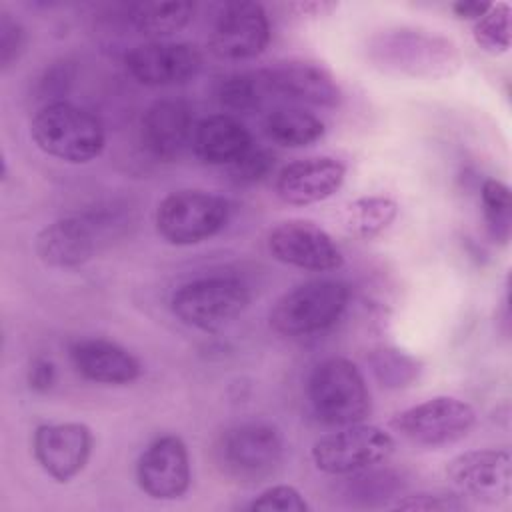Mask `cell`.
Returning <instances> with one entry per match:
<instances>
[{"mask_svg": "<svg viewBox=\"0 0 512 512\" xmlns=\"http://www.w3.org/2000/svg\"><path fill=\"white\" fill-rule=\"evenodd\" d=\"M126 68L144 86H172L190 80L202 66V56L194 44L150 40L134 46L126 54Z\"/></svg>", "mask_w": 512, "mask_h": 512, "instance_id": "cell-15", "label": "cell"}, {"mask_svg": "<svg viewBox=\"0 0 512 512\" xmlns=\"http://www.w3.org/2000/svg\"><path fill=\"white\" fill-rule=\"evenodd\" d=\"M248 510L264 512H308L310 506L302 492L290 484H274L262 490L250 504Z\"/></svg>", "mask_w": 512, "mask_h": 512, "instance_id": "cell-29", "label": "cell"}, {"mask_svg": "<svg viewBox=\"0 0 512 512\" xmlns=\"http://www.w3.org/2000/svg\"><path fill=\"white\" fill-rule=\"evenodd\" d=\"M194 114L184 100H156L142 116V142L160 160L176 158L192 142Z\"/></svg>", "mask_w": 512, "mask_h": 512, "instance_id": "cell-19", "label": "cell"}, {"mask_svg": "<svg viewBox=\"0 0 512 512\" xmlns=\"http://www.w3.org/2000/svg\"><path fill=\"white\" fill-rule=\"evenodd\" d=\"M218 102L234 112H250L258 108L266 96H270L268 86L260 70L238 72L222 78L218 84Z\"/></svg>", "mask_w": 512, "mask_h": 512, "instance_id": "cell-25", "label": "cell"}, {"mask_svg": "<svg viewBox=\"0 0 512 512\" xmlns=\"http://www.w3.org/2000/svg\"><path fill=\"white\" fill-rule=\"evenodd\" d=\"M230 218L224 196L206 190H176L164 196L154 214L156 232L172 246H192L216 236Z\"/></svg>", "mask_w": 512, "mask_h": 512, "instance_id": "cell-7", "label": "cell"}, {"mask_svg": "<svg viewBox=\"0 0 512 512\" xmlns=\"http://www.w3.org/2000/svg\"><path fill=\"white\" fill-rule=\"evenodd\" d=\"M190 144L200 162L210 166H230L252 146V136L234 116L212 114L194 126Z\"/></svg>", "mask_w": 512, "mask_h": 512, "instance_id": "cell-21", "label": "cell"}, {"mask_svg": "<svg viewBox=\"0 0 512 512\" xmlns=\"http://www.w3.org/2000/svg\"><path fill=\"white\" fill-rule=\"evenodd\" d=\"M28 386L34 390V392H48L54 384H56V366L52 360L48 358H34L30 368H28Z\"/></svg>", "mask_w": 512, "mask_h": 512, "instance_id": "cell-33", "label": "cell"}, {"mask_svg": "<svg viewBox=\"0 0 512 512\" xmlns=\"http://www.w3.org/2000/svg\"><path fill=\"white\" fill-rule=\"evenodd\" d=\"M268 250L274 260L310 272L338 270L344 264V256L332 236L302 218L276 224L268 234Z\"/></svg>", "mask_w": 512, "mask_h": 512, "instance_id": "cell-11", "label": "cell"}, {"mask_svg": "<svg viewBox=\"0 0 512 512\" xmlns=\"http://www.w3.org/2000/svg\"><path fill=\"white\" fill-rule=\"evenodd\" d=\"M290 10L296 12V16H328L332 10L338 8L336 2H326V0H310V2H292L288 6Z\"/></svg>", "mask_w": 512, "mask_h": 512, "instance_id": "cell-35", "label": "cell"}, {"mask_svg": "<svg viewBox=\"0 0 512 512\" xmlns=\"http://www.w3.org/2000/svg\"><path fill=\"white\" fill-rule=\"evenodd\" d=\"M394 438L372 424H350L338 432L320 436L310 450L314 466L330 476H346L370 470L390 458Z\"/></svg>", "mask_w": 512, "mask_h": 512, "instance_id": "cell-8", "label": "cell"}, {"mask_svg": "<svg viewBox=\"0 0 512 512\" xmlns=\"http://www.w3.org/2000/svg\"><path fill=\"white\" fill-rule=\"evenodd\" d=\"M270 20L258 2H232L218 14L210 32V50L222 60H250L266 50Z\"/></svg>", "mask_w": 512, "mask_h": 512, "instance_id": "cell-14", "label": "cell"}, {"mask_svg": "<svg viewBox=\"0 0 512 512\" xmlns=\"http://www.w3.org/2000/svg\"><path fill=\"white\" fill-rule=\"evenodd\" d=\"M284 458L280 432L266 422H242L224 430L214 444L222 476L238 484H260L276 474Z\"/></svg>", "mask_w": 512, "mask_h": 512, "instance_id": "cell-3", "label": "cell"}, {"mask_svg": "<svg viewBox=\"0 0 512 512\" xmlns=\"http://www.w3.org/2000/svg\"><path fill=\"white\" fill-rule=\"evenodd\" d=\"M24 42H26V34L24 28L10 18V14H2L0 18V64L2 70H8L18 56L24 50Z\"/></svg>", "mask_w": 512, "mask_h": 512, "instance_id": "cell-32", "label": "cell"}, {"mask_svg": "<svg viewBox=\"0 0 512 512\" xmlns=\"http://www.w3.org/2000/svg\"><path fill=\"white\" fill-rule=\"evenodd\" d=\"M470 504L464 494L454 492H420L412 496H404L396 502V510H426V512H460Z\"/></svg>", "mask_w": 512, "mask_h": 512, "instance_id": "cell-31", "label": "cell"}, {"mask_svg": "<svg viewBox=\"0 0 512 512\" xmlns=\"http://www.w3.org/2000/svg\"><path fill=\"white\" fill-rule=\"evenodd\" d=\"M72 366L80 376L96 384L122 386L140 378L138 358L124 346L106 338H82L70 346Z\"/></svg>", "mask_w": 512, "mask_h": 512, "instance_id": "cell-18", "label": "cell"}, {"mask_svg": "<svg viewBox=\"0 0 512 512\" xmlns=\"http://www.w3.org/2000/svg\"><path fill=\"white\" fill-rule=\"evenodd\" d=\"M308 400L316 418L328 426L364 422L372 410L364 374L342 356H330L316 364L308 378Z\"/></svg>", "mask_w": 512, "mask_h": 512, "instance_id": "cell-4", "label": "cell"}, {"mask_svg": "<svg viewBox=\"0 0 512 512\" xmlns=\"http://www.w3.org/2000/svg\"><path fill=\"white\" fill-rule=\"evenodd\" d=\"M192 468L184 440L176 434L154 438L136 462V482L154 500H176L190 488Z\"/></svg>", "mask_w": 512, "mask_h": 512, "instance_id": "cell-12", "label": "cell"}, {"mask_svg": "<svg viewBox=\"0 0 512 512\" xmlns=\"http://www.w3.org/2000/svg\"><path fill=\"white\" fill-rule=\"evenodd\" d=\"M482 212L486 228L498 244H508L512 232V198L510 188L498 178H488L482 184Z\"/></svg>", "mask_w": 512, "mask_h": 512, "instance_id": "cell-26", "label": "cell"}, {"mask_svg": "<svg viewBox=\"0 0 512 512\" xmlns=\"http://www.w3.org/2000/svg\"><path fill=\"white\" fill-rule=\"evenodd\" d=\"M370 366L378 382L388 388H406L418 380L420 374V362L396 348L374 350L370 356Z\"/></svg>", "mask_w": 512, "mask_h": 512, "instance_id": "cell-27", "label": "cell"}, {"mask_svg": "<svg viewBox=\"0 0 512 512\" xmlns=\"http://www.w3.org/2000/svg\"><path fill=\"white\" fill-rule=\"evenodd\" d=\"M346 178V166L332 156H310L286 164L276 176V194L284 204L308 206L334 196Z\"/></svg>", "mask_w": 512, "mask_h": 512, "instance_id": "cell-17", "label": "cell"}, {"mask_svg": "<svg viewBox=\"0 0 512 512\" xmlns=\"http://www.w3.org/2000/svg\"><path fill=\"white\" fill-rule=\"evenodd\" d=\"M30 136L44 154L70 164H86L106 146L100 118L66 100L42 104L30 120Z\"/></svg>", "mask_w": 512, "mask_h": 512, "instance_id": "cell-2", "label": "cell"}, {"mask_svg": "<svg viewBox=\"0 0 512 512\" xmlns=\"http://www.w3.org/2000/svg\"><path fill=\"white\" fill-rule=\"evenodd\" d=\"M446 476L464 496L500 506L512 492V458L506 448L468 450L448 462Z\"/></svg>", "mask_w": 512, "mask_h": 512, "instance_id": "cell-10", "label": "cell"}, {"mask_svg": "<svg viewBox=\"0 0 512 512\" xmlns=\"http://www.w3.org/2000/svg\"><path fill=\"white\" fill-rule=\"evenodd\" d=\"M264 130L278 146L304 148L324 136V122L304 108L282 106L266 116Z\"/></svg>", "mask_w": 512, "mask_h": 512, "instance_id": "cell-23", "label": "cell"}, {"mask_svg": "<svg viewBox=\"0 0 512 512\" xmlns=\"http://www.w3.org/2000/svg\"><path fill=\"white\" fill-rule=\"evenodd\" d=\"M270 96L278 94L292 102L334 108L342 100L336 78L318 62L284 60L260 68Z\"/></svg>", "mask_w": 512, "mask_h": 512, "instance_id": "cell-16", "label": "cell"}, {"mask_svg": "<svg viewBox=\"0 0 512 512\" xmlns=\"http://www.w3.org/2000/svg\"><path fill=\"white\" fill-rule=\"evenodd\" d=\"M92 446L94 436L84 422L40 424L32 438V452L38 466L60 484L70 482L86 468Z\"/></svg>", "mask_w": 512, "mask_h": 512, "instance_id": "cell-13", "label": "cell"}, {"mask_svg": "<svg viewBox=\"0 0 512 512\" xmlns=\"http://www.w3.org/2000/svg\"><path fill=\"white\" fill-rule=\"evenodd\" d=\"M368 56L384 72L426 80L450 78L462 64L460 50L452 40L416 28L374 34L368 44Z\"/></svg>", "mask_w": 512, "mask_h": 512, "instance_id": "cell-1", "label": "cell"}, {"mask_svg": "<svg viewBox=\"0 0 512 512\" xmlns=\"http://www.w3.org/2000/svg\"><path fill=\"white\" fill-rule=\"evenodd\" d=\"M196 4L188 0L172 2H136L128 8L130 24L152 40L172 36L186 28L194 18Z\"/></svg>", "mask_w": 512, "mask_h": 512, "instance_id": "cell-22", "label": "cell"}, {"mask_svg": "<svg viewBox=\"0 0 512 512\" xmlns=\"http://www.w3.org/2000/svg\"><path fill=\"white\" fill-rule=\"evenodd\" d=\"M250 288L236 276H202L172 292V314L186 326L212 332L238 318L250 304Z\"/></svg>", "mask_w": 512, "mask_h": 512, "instance_id": "cell-6", "label": "cell"}, {"mask_svg": "<svg viewBox=\"0 0 512 512\" xmlns=\"http://www.w3.org/2000/svg\"><path fill=\"white\" fill-rule=\"evenodd\" d=\"M34 248L46 266L76 268L94 256V228L80 216H64L36 234Z\"/></svg>", "mask_w": 512, "mask_h": 512, "instance_id": "cell-20", "label": "cell"}, {"mask_svg": "<svg viewBox=\"0 0 512 512\" xmlns=\"http://www.w3.org/2000/svg\"><path fill=\"white\" fill-rule=\"evenodd\" d=\"M350 290L340 280H310L284 292L272 306L268 322L288 338L310 336L334 326L344 314Z\"/></svg>", "mask_w": 512, "mask_h": 512, "instance_id": "cell-5", "label": "cell"}, {"mask_svg": "<svg viewBox=\"0 0 512 512\" xmlns=\"http://www.w3.org/2000/svg\"><path fill=\"white\" fill-rule=\"evenodd\" d=\"M230 176L238 184H254L264 180L274 170V154L260 146H250L238 160L230 166Z\"/></svg>", "mask_w": 512, "mask_h": 512, "instance_id": "cell-30", "label": "cell"}, {"mask_svg": "<svg viewBox=\"0 0 512 512\" xmlns=\"http://www.w3.org/2000/svg\"><path fill=\"white\" fill-rule=\"evenodd\" d=\"M476 424V410L454 396H434L398 412L390 426L408 442L440 448L468 436Z\"/></svg>", "mask_w": 512, "mask_h": 512, "instance_id": "cell-9", "label": "cell"}, {"mask_svg": "<svg viewBox=\"0 0 512 512\" xmlns=\"http://www.w3.org/2000/svg\"><path fill=\"white\" fill-rule=\"evenodd\" d=\"M492 2H480V0H458L452 4V12L460 20H478L488 12Z\"/></svg>", "mask_w": 512, "mask_h": 512, "instance_id": "cell-34", "label": "cell"}, {"mask_svg": "<svg viewBox=\"0 0 512 512\" xmlns=\"http://www.w3.org/2000/svg\"><path fill=\"white\" fill-rule=\"evenodd\" d=\"M474 42L488 54H504L510 48V6L506 2H496L488 8L484 16L474 22L472 28Z\"/></svg>", "mask_w": 512, "mask_h": 512, "instance_id": "cell-28", "label": "cell"}, {"mask_svg": "<svg viewBox=\"0 0 512 512\" xmlns=\"http://www.w3.org/2000/svg\"><path fill=\"white\" fill-rule=\"evenodd\" d=\"M398 216V204L388 196H364L346 208V224L360 238H374Z\"/></svg>", "mask_w": 512, "mask_h": 512, "instance_id": "cell-24", "label": "cell"}]
</instances>
